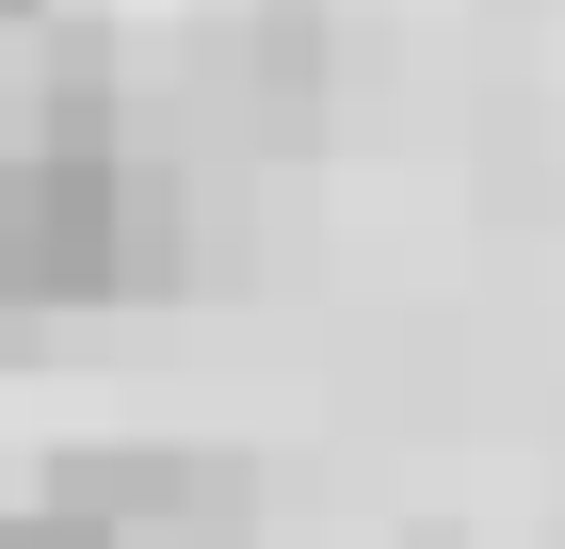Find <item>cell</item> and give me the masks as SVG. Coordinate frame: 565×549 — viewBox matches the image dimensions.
I'll use <instances>...</instances> for the list:
<instances>
[{
    "label": "cell",
    "mask_w": 565,
    "mask_h": 549,
    "mask_svg": "<svg viewBox=\"0 0 565 549\" xmlns=\"http://www.w3.org/2000/svg\"><path fill=\"white\" fill-rule=\"evenodd\" d=\"M0 324H17V292H0Z\"/></svg>",
    "instance_id": "4"
},
{
    "label": "cell",
    "mask_w": 565,
    "mask_h": 549,
    "mask_svg": "<svg viewBox=\"0 0 565 549\" xmlns=\"http://www.w3.org/2000/svg\"><path fill=\"white\" fill-rule=\"evenodd\" d=\"M0 549H130V534H114L82 485H49V502H17V517H0Z\"/></svg>",
    "instance_id": "2"
},
{
    "label": "cell",
    "mask_w": 565,
    "mask_h": 549,
    "mask_svg": "<svg viewBox=\"0 0 565 549\" xmlns=\"http://www.w3.org/2000/svg\"><path fill=\"white\" fill-rule=\"evenodd\" d=\"M0 17H33V0H0Z\"/></svg>",
    "instance_id": "3"
},
{
    "label": "cell",
    "mask_w": 565,
    "mask_h": 549,
    "mask_svg": "<svg viewBox=\"0 0 565 549\" xmlns=\"http://www.w3.org/2000/svg\"><path fill=\"white\" fill-rule=\"evenodd\" d=\"M178 258L162 178L114 146L97 82H65V114L0 146V292L17 307H97V292H146Z\"/></svg>",
    "instance_id": "1"
}]
</instances>
